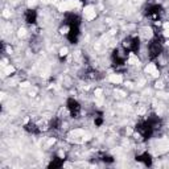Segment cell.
<instances>
[{
    "mask_svg": "<svg viewBox=\"0 0 169 169\" xmlns=\"http://www.w3.org/2000/svg\"><path fill=\"white\" fill-rule=\"evenodd\" d=\"M145 71H147V74L152 75L153 78H157L159 75H160V71H159L157 66H156L155 63H148L147 67H145Z\"/></svg>",
    "mask_w": 169,
    "mask_h": 169,
    "instance_id": "cell-2",
    "label": "cell"
},
{
    "mask_svg": "<svg viewBox=\"0 0 169 169\" xmlns=\"http://www.w3.org/2000/svg\"><path fill=\"white\" fill-rule=\"evenodd\" d=\"M110 82L119 85L123 82V77H122V74H111L110 75Z\"/></svg>",
    "mask_w": 169,
    "mask_h": 169,
    "instance_id": "cell-3",
    "label": "cell"
},
{
    "mask_svg": "<svg viewBox=\"0 0 169 169\" xmlns=\"http://www.w3.org/2000/svg\"><path fill=\"white\" fill-rule=\"evenodd\" d=\"M95 16H96V12H95V8L92 6H87V7L83 8V17L86 19L87 21L94 20Z\"/></svg>",
    "mask_w": 169,
    "mask_h": 169,
    "instance_id": "cell-1",
    "label": "cell"
}]
</instances>
